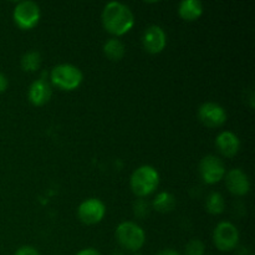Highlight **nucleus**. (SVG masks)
<instances>
[{
	"label": "nucleus",
	"instance_id": "obj_1",
	"mask_svg": "<svg viewBox=\"0 0 255 255\" xmlns=\"http://www.w3.org/2000/svg\"><path fill=\"white\" fill-rule=\"evenodd\" d=\"M102 25L109 34L122 36L134 25V15L129 6L120 1H110L102 10Z\"/></svg>",
	"mask_w": 255,
	"mask_h": 255
},
{
	"label": "nucleus",
	"instance_id": "obj_2",
	"mask_svg": "<svg viewBox=\"0 0 255 255\" xmlns=\"http://www.w3.org/2000/svg\"><path fill=\"white\" fill-rule=\"evenodd\" d=\"M159 186V173L153 166L143 164L133 171L129 178V187L138 198L151 196Z\"/></svg>",
	"mask_w": 255,
	"mask_h": 255
},
{
	"label": "nucleus",
	"instance_id": "obj_3",
	"mask_svg": "<svg viewBox=\"0 0 255 255\" xmlns=\"http://www.w3.org/2000/svg\"><path fill=\"white\" fill-rule=\"evenodd\" d=\"M50 81L62 91H74L81 86L84 74L72 64H60L52 67L50 72Z\"/></svg>",
	"mask_w": 255,
	"mask_h": 255
},
{
	"label": "nucleus",
	"instance_id": "obj_4",
	"mask_svg": "<svg viewBox=\"0 0 255 255\" xmlns=\"http://www.w3.org/2000/svg\"><path fill=\"white\" fill-rule=\"evenodd\" d=\"M115 238L122 249L128 252H138L146 243V233L143 228L134 222H122L115 231Z\"/></svg>",
	"mask_w": 255,
	"mask_h": 255
},
{
	"label": "nucleus",
	"instance_id": "obj_5",
	"mask_svg": "<svg viewBox=\"0 0 255 255\" xmlns=\"http://www.w3.org/2000/svg\"><path fill=\"white\" fill-rule=\"evenodd\" d=\"M41 17V10L35 1L25 0L17 2L12 11V19L15 25L21 30H31L39 24Z\"/></svg>",
	"mask_w": 255,
	"mask_h": 255
},
{
	"label": "nucleus",
	"instance_id": "obj_6",
	"mask_svg": "<svg viewBox=\"0 0 255 255\" xmlns=\"http://www.w3.org/2000/svg\"><path fill=\"white\" fill-rule=\"evenodd\" d=\"M239 231L231 222H221L213 231V243L219 252H232L239 244Z\"/></svg>",
	"mask_w": 255,
	"mask_h": 255
},
{
	"label": "nucleus",
	"instance_id": "obj_7",
	"mask_svg": "<svg viewBox=\"0 0 255 255\" xmlns=\"http://www.w3.org/2000/svg\"><path fill=\"white\" fill-rule=\"evenodd\" d=\"M226 164L219 157L208 154L203 157L199 163V174L207 184H216L226 177Z\"/></svg>",
	"mask_w": 255,
	"mask_h": 255
},
{
	"label": "nucleus",
	"instance_id": "obj_8",
	"mask_svg": "<svg viewBox=\"0 0 255 255\" xmlns=\"http://www.w3.org/2000/svg\"><path fill=\"white\" fill-rule=\"evenodd\" d=\"M106 216V204L99 198H87L77 208V217L87 226L100 223Z\"/></svg>",
	"mask_w": 255,
	"mask_h": 255
},
{
	"label": "nucleus",
	"instance_id": "obj_9",
	"mask_svg": "<svg viewBox=\"0 0 255 255\" xmlns=\"http://www.w3.org/2000/svg\"><path fill=\"white\" fill-rule=\"evenodd\" d=\"M198 119L208 128H218L227 122L226 109L216 102H204L198 109Z\"/></svg>",
	"mask_w": 255,
	"mask_h": 255
},
{
	"label": "nucleus",
	"instance_id": "obj_10",
	"mask_svg": "<svg viewBox=\"0 0 255 255\" xmlns=\"http://www.w3.org/2000/svg\"><path fill=\"white\" fill-rule=\"evenodd\" d=\"M143 49L149 54H159L167 46V34L158 25H151L147 27L142 35Z\"/></svg>",
	"mask_w": 255,
	"mask_h": 255
},
{
	"label": "nucleus",
	"instance_id": "obj_11",
	"mask_svg": "<svg viewBox=\"0 0 255 255\" xmlns=\"http://www.w3.org/2000/svg\"><path fill=\"white\" fill-rule=\"evenodd\" d=\"M226 186L233 196L243 197L251 191V179L242 168H233L226 173Z\"/></svg>",
	"mask_w": 255,
	"mask_h": 255
},
{
	"label": "nucleus",
	"instance_id": "obj_12",
	"mask_svg": "<svg viewBox=\"0 0 255 255\" xmlns=\"http://www.w3.org/2000/svg\"><path fill=\"white\" fill-rule=\"evenodd\" d=\"M51 85L46 81V79H42V77L35 80L30 85L29 90H27V99L36 107H41L46 105L50 101V99H51Z\"/></svg>",
	"mask_w": 255,
	"mask_h": 255
},
{
	"label": "nucleus",
	"instance_id": "obj_13",
	"mask_svg": "<svg viewBox=\"0 0 255 255\" xmlns=\"http://www.w3.org/2000/svg\"><path fill=\"white\" fill-rule=\"evenodd\" d=\"M214 144H216L219 153L222 156L227 157V158H232V157L237 156L239 149H241V139L232 131L221 132L217 136Z\"/></svg>",
	"mask_w": 255,
	"mask_h": 255
},
{
	"label": "nucleus",
	"instance_id": "obj_14",
	"mask_svg": "<svg viewBox=\"0 0 255 255\" xmlns=\"http://www.w3.org/2000/svg\"><path fill=\"white\" fill-rule=\"evenodd\" d=\"M178 14L186 21H196L203 14V4L199 0H183L179 2Z\"/></svg>",
	"mask_w": 255,
	"mask_h": 255
},
{
	"label": "nucleus",
	"instance_id": "obj_15",
	"mask_svg": "<svg viewBox=\"0 0 255 255\" xmlns=\"http://www.w3.org/2000/svg\"><path fill=\"white\" fill-rule=\"evenodd\" d=\"M104 54L111 61H120L126 54V46L117 37H111L104 44Z\"/></svg>",
	"mask_w": 255,
	"mask_h": 255
},
{
	"label": "nucleus",
	"instance_id": "obj_16",
	"mask_svg": "<svg viewBox=\"0 0 255 255\" xmlns=\"http://www.w3.org/2000/svg\"><path fill=\"white\" fill-rule=\"evenodd\" d=\"M152 208L159 213H168L176 207V197L169 192H159L152 201Z\"/></svg>",
	"mask_w": 255,
	"mask_h": 255
},
{
	"label": "nucleus",
	"instance_id": "obj_17",
	"mask_svg": "<svg viewBox=\"0 0 255 255\" xmlns=\"http://www.w3.org/2000/svg\"><path fill=\"white\" fill-rule=\"evenodd\" d=\"M226 209V201L219 192H211L206 199V211L213 216H219Z\"/></svg>",
	"mask_w": 255,
	"mask_h": 255
},
{
	"label": "nucleus",
	"instance_id": "obj_18",
	"mask_svg": "<svg viewBox=\"0 0 255 255\" xmlns=\"http://www.w3.org/2000/svg\"><path fill=\"white\" fill-rule=\"evenodd\" d=\"M41 65V55L36 50L25 52L20 60V66L25 72H35L40 69Z\"/></svg>",
	"mask_w": 255,
	"mask_h": 255
},
{
	"label": "nucleus",
	"instance_id": "obj_19",
	"mask_svg": "<svg viewBox=\"0 0 255 255\" xmlns=\"http://www.w3.org/2000/svg\"><path fill=\"white\" fill-rule=\"evenodd\" d=\"M206 254V246L201 239H192L187 243L184 248V255H204Z\"/></svg>",
	"mask_w": 255,
	"mask_h": 255
},
{
	"label": "nucleus",
	"instance_id": "obj_20",
	"mask_svg": "<svg viewBox=\"0 0 255 255\" xmlns=\"http://www.w3.org/2000/svg\"><path fill=\"white\" fill-rule=\"evenodd\" d=\"M151 211V206H149L148 202L143 198H138L133 203V214L139 219L146 218L149 214Z\"/></svg>",
	"mask_w": 255,
	"mask_h": 255
},
{
	"label": "nucleus",
	"instance_id": "obj_21",
	"mask_svg": "<svg viewBox=\"0 0 255 255\" xmlns=\"http://www.w3.org/2000/svg\"><path fill=\"white\" fill-rule=\"evenodd\" d=\"M14 255H40V252L32 246H21L16 249Z\"/></svg>",
	"mask_w": 255,
	"mask_h": 255
},
{
	"label": "nucleus",
	"instance_id": "obj_22",
	"mask_svg": "<svg viewBox=\"0 0 255 255\" xmlns=\"http://www.w3.org/2000/svg\"><path fill=\"white\" fill-rule=\"evenodd\" d=\"M7 86H9V81H7V77L5 76L2 72H0V94L6 91Z\"/></svg>",
	"mask_w": 255,
	"mask_h": 255
},
{
	"label": "nucleus",
	"instance_id": "obj_23",
	"mask_svg": "<svg viewBox=\"0 0 255 255\" xmlns=\"http://www.w3.org/2000/svg\"><path fill=\"white\" fill-rule=\"evenodd\" d=\"M76 255H102V254L94 248H85V249H81V251H80Z\"/></svg>",
	"mask_w": 255,
	"mask_h": 255
},
{
	"label": "nucleus",
	"instance_id": "obj_24",
	"mask_svg": "<svg viewBox=\"0 0 255 255\" xmlns=\"http://www.w3.org/2000/svg\"><path fill=\"white\" fill-rule=\"evenodd\" d=\"M156 255H182V254L179 253V252H177L176 249L166 248V249H162V251H159Z\"/></svg>",
	"mask_w": 255,
	"mask_h": 255
},
{
	"label": "nucleus",
	"instance_id": "obj_25",
	"mask_svg": "<svg viewBox=\"0 0 255 255\" xmlns=\"http://www.w3.org/2000/svg\"><path fill=\"white\" fill-rule=\"evenodd\" d=\"M112 255H122V253H120V252H115V253Z\"/></svg>",
	"mask_w": 255,
	"mask_h": 255
},
{
	"label": "nucleus",
	"instance_id": "obj_26",
	"mask_svg": "<svg viewBox=\"0 0 255 255\" xmlns=\"http://www.w3.org/2000/svg\"><path fill=\"white\" fill-rule=\"evenodd\" d=\"M136 255H141V254H136Z\"/></svg>",
	"mask_w": 255,
	"mask_h": 255
}]
</instances>
